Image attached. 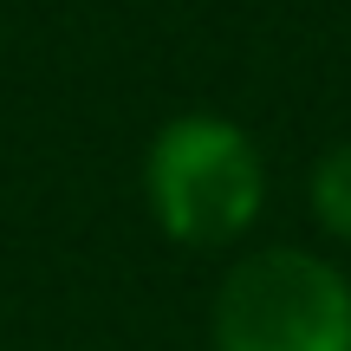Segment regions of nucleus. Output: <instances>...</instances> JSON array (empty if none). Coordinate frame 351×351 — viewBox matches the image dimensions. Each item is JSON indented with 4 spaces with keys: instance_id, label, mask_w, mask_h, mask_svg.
<instances>
[{
    "instance_id": "f257e3e1",
    "label": "nucleus",
    "mask_w": 351,
    "mask_h": 351,
    "mask_svg": "<svg viewBox=\"0 0 351 351\" xmlns=\"http://www.w3.org/2000/svg\"><path fill=\"white\" fill-rule=\"evenodd\" d=\"M143 195L169 241L182 247H228L261 221L267 163L261 143L221 111H182L150 137Z\"/></svg>"
},
{
    "instance_id": "f03ea898",
    "label": "nucleus",
    "mask_w": 351,
    "mask_h": 351,
    "mask_svg": "<svg viewBox=\"0 0 351 351\" xmlns=\"http://www.w3.org/2000/svg\"><path fill=\"white\" fill-rule=\"evenodd\" d=\"M215 351H351V280L306 247H261L215 293Z\"/></svg>"
},
{
    "instance_id": "7ed1b4c3",
    "label": "nucleus",
    "mask_w": 351,
    "mask_h": 351,
    "mask_svg": "<svg viewBox=\"0 0 351 351\" xmlns=\"http://www.w3.org/2000/svg\"><path fill=\"white\" fill-rule=\"evenodd\" d=\"M306 195H313L319 228H326L332 241H345V247H351V143H332V150L313 163Z\"/></svg>"
}]
</instances>
